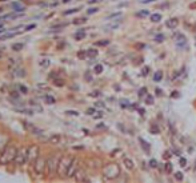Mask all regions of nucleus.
<instances>
[{
	"mask_svg": "<svg viewBox=\"0 0 196 183\" xmlns=\"http://www.w3.org/2000/svg\"><path fill=\"white\" fill-rule=\"evenodd\" d=\"M27 157H28V148L21 147L17 150V154H16V157H15L14 162L16 163L17 166H23L24 163L27 162Z\"/></svg>",
	"mask_w": 196,
	"mask_h": 183,
	"instance_id": "nucleus-5",
	"label": "nucleus"
},
{
	"mask_svg": "<svg viewBox=\"0 0 196 183\" xmlns=\"http://www.w3.org/2000/svg\"><path fill=\"white\" fill-rule=\"evenodd\" d=\"M12 48H14L15 51H20V49L23 48V43H16V44H14V46H12Z\"/></svg>",
	"mask_w": 196,
	"mask_h": 183,
	"instance_id": "nucleus-26",
	"label": "nucleus"
},
{
	"mask_svg": "<svg viewBox=\"0 0 196 183\" xmlns=\"http://www.w3.org/2000/svg\"><path fill=\"white\" fill-rule=\"evenodd\" d=\"M1 56H3V52H1V51H0V58H1Z\"/></svg>",
	"mask_w": 196,
	"mask_h": 183,
	"instance_id": "nucleus-49",
	"label": "nucleus"
},
{
	"mask_svg": "<svg viewBox=\"0 0 196 183\" xmlns=\"http://www.w3.org/2000/svg\"><path fill=\"white\" fill-rule=\"evenodd\" d=\"M95 12H98V8H91V9H88V15H92V14H95Z\"/></svg>",
	"mask_w": 196,
	"mask_h": 183,
	"instance_id": "nucleus-39",
	"label": "nucleus"
},
{
	"mask_svg": "<svg viewBox=\"0 0 196 183\" xmlns=\"http://www.w3.org/2000/svg\"><path fill=\"white\" fill-rule=\"evenodd\" d=\"M165 26H167L168 28H176V27L179 26V19H177V18L168 19V20L165 21Z\"/></svg>",
	"mask_w": 196,
	"mask_h": 183,
	"instance_id": "nucleus-10",
	"label": "nucleus"
},
{
	"mask_svg": "<svg viewBox=\"0 0 196 183\" xmlns=\"http://www.w3.org/2000/svg\"><path fill=\"white\" fill-rule=\"evenodd\" d=\"M139 142H140L141 147L144 148V151H145V152H147V154H150V144H148V143H147V142H145V140H144V139H141V138H140V139H139Z\"/></svg>",
	"mask_w": 196,
	"mask_h": 183,
	"instance_id": "nucleus-16",
	"label": "nucleus"
},
{
	"mask_svg": "<svg viewBox=\"0 0 196 183\" xmlns=\"http://www.w3.org/2000/svg\"><path fill=\"white\" fill-rule=\"evenodd\" d=\"M145 15H150V12H148V11H145V9H143V11L138 12V14H136V16H138V18H144Z\"/></svg>",
	"mask_w": 196,
	"mask_h": 183,
	"instance_id": "nucleus-24",
	"label": "nucleus"
},
{
	"mask_svg": "<svg viewBox=\"0 0 196 183\" xmlns=\"http://www.w3.org/2000/svg\"><path fill=\"white\" fill-rule=\"evenodd\" d=\"M79 11V8H75V9H69V11H66L64 15H71V14H76Z\"/></svg>",
	"mask_w": 196,
	"mask_h": 183,
	"instance_id": "nucleus-32",
	"label": "nucleus"
},
{
	"mask_svg": "<svg viewBox=\"0 0 196 183\" xmlns=\"http://www.w3.org/2000/svg\"><path fill=\"white\" fill-rule=\"evenodd\" d=\"M75 179L78 180V182H83V180H86V172L83 171L81 169H78V171L75 172Z\"/></svg>",
	"mask_w": 196,
	"mask_h": 183,
	"instance_id": "nucleus-11",
	"label": "nucleus"
},
{
	"mask_svg": "<svg viewBox=\"0 0 196 183\" xmlns=\"http://www.w3.org/2000/svg\"><path fill=\"white\" fill-rule=\"evenodd\" d=\"M152 1H155V0H144L143 3H152Z\"/></svg>",
	"mask_w": 196,
	"mask_h": 183,
	"instance_id": "nucleus-48",
	"label": "nucleus"
},
{
	"mask_svg": "<svg viewBox=\"0 0 196 183\" xmlns=\"http://www.w3.org/2000/svg\"><path fill=\"white\" fill-rule=\"evenodd\" d=\"M8 140H9V138L7 137L6 134H1V132H0V151H1V150H4V148L7 147V144H8Z\"/></svg>",
	"mask_w": 196,
	"mask_h": 183,
	"instance_id": "nucleus-9",
	"label": "nucleus"
},
{
	"mask_svg": "<svg viewBox=\"0 0 196 183\" xmlns=\"http://www.w3.org/2000/svg\"><path fill=\"white\" fill-rule=\"evenodd\" d=\"M46 167H47L46 159H44V158H41V157H39L38 159H36V162H35V171L38 172V174H43Z\"/></svg>",
	"mask_w": 196,
	"mask_h": 183,
	"instance_id": "nucleus-7",
	"label": "nucleus"
},
{
	"mask_svg": "<svg viewBox=\"0 0 196 183\" xmlns=\"http://www.w3.org/2000/svg\"><path fill=\"white\" fill-rule=\"evenodd\" d=\"M19 88L21 90V92H23V94H27V87H24V86H19Z\"/></svg>",
	"mask_w": 196,
	"mask_h": 183,
	"instance_id": "nucleus-41",
	"label": "nucleus"
},
{
	"mask_svg": "<svg viewBox=\"0 0 196 183\" xmlns=\"http://www.w3.org/2000/svg\"><path fill=\"white\" fill-rule=\"evenodd\" d=\"M87 55L90 56V58H96V56H98V49H95V48L88 49V51H87Z\"/></svg>",
	"mask_w": 196,
	"mask_h": 183,
	"instance_id": "nucleus-18",
	"label": "nucleus"
},
{
	"mask_svg": "<svg viewBox=\"0 0 196 183\" xmlns=\"http://www.w3.org/2000/svg\"><path fill=\"white\" fill-rule=\"evenodd\" d=\"M72 159L73 158L67 157V155H64V157L60 158V162H59V166H58V171H56L60 177H67V171H68L69 164H71Z\"/></svg>",
	"mask_w": 196,
	"mask_h": 183,
	"instance_id": "nucleus-3",
	"label": "nucleus"
},
{
	"mask_svg": "<svg viewBox=\"0 0 196 183\" xmlns=\"http://www.w3.org/2000/svg\"><path fill=\"white\" fill-rule=\"evenodd\" d=\"M145 94H147V88L145 87L140 88V91H139V96H143V95H145Z\"/></svg>",
	"mask_w": 196,
	"mask_h": 183,
	"instance_id": "nucleus-34",
	"label": "nucleus"
},
{
	"mask_svg": "<svg viewBox=\"0 0 196 183\" xmlns=\"http://www.w3.org/2000/svg\"><path fill=\"white\" fill-rule=\"evenodd\" d=\"M156 95H158V96L162 95V90H160V88H156Z\"/></svg>",
	"mask_w": 196,
	"mask_h": 183,
	"instance_id": "nucleus-44",
	"label": "nucleus"
},
{
	"mask_svg": "<svg viewBox=\"0 0 196 183\" xmlns=\"http://www.w3.org/2000/svg\"><path fill=\"white\" fill-rule=\"evenodd\" d=\"M93 112H95V108H88V110H87V114H88V115H93Z\"/></svg>",
	"mask_w": 196,
	"mask_h": 183,
	"instance_id": "nucleus-40",
	"label": "nucleus"
},
{
	"mask_svg": "<svg viewBox=\"0 0 196 183\" xmlns=\"http://www.w3.org/2000/svg\"><path fill=\"white\" fill-rule=\"evenodd\" d=\"M12 6H14V8H15V9H20V11H23V7H21L19 3H14Z\"/></svg>",
	"mask_w": 196,
	"mask_h": 183,
	"instance_id": "nucleus-36",
	"label": "nucleus"
},
{
	"mask_svg": "<svg viewBox=\"0 0 196 183\" xmlns=\"http://www.w3.org/2000/svg\"><path fill=\"white\" fill-rule=\"evenodd\" d=\"M190 8H191V9H195V8H196V1H195V3H192V4H191V6H190Z\"/></svg>",
	"mask_w": 196,
	"mask_h": 183,
	"instance_id": "nucleus-46",
	"label": "nucleus"
},
{
	"mask_svg": "<svg viewBox=\"0 0 196 183\" xmlns=\"http://www.w3.org/2000/svg\"><path fill=\"white\" fill-rule=\"evenodd\" d=\"M179 163H180V166H182V167H184V166L187 164V159H185V158H180Z\"/></svg>",
	"mask_w": 196,
	"mask_h": 183,
	"instance_id": "nucleus-33",
	"label": "nucleus"
},
{
	"mask_svg": "<svg viewBox=\"0 0 196 183\" xmlns=\"http://www.w3.org/2000/svg\"><path fill=\"white\" fill-rule=\"evenodd\" d=\"M101 72H103V66L101 64L95 66V74H101Z\"/></svg>",
	"mask_w": 196,
	"mask_h": 183,
	"instance_id": "nucleus-27",
	"label": "nucleus"
},
{
	"mask_svg": "<svg viewBox=\"0 0 196 183\" xmlns=\"http://www.w3.org/2000/svg\"><path fill=\"white\" fill-rule=\"evenodd\" d=\"M145 103H147V104H153V96L148 95L147 99H145Z\"/></svg>",
	"mask_w": 196,
	"mask_h": 183,
	"instance_id": "nucleus-29",
	"label": "nucleus"
},
{
	"mask_svg": "<svg viewBox=\"0 0 196 183\" xmlns=\"http://www.w3.org/2000/svg\"><path fill=\"white\" fill-rule=\"evenodd\" d=\"M150 131H151V132H153V134H159V127H158V126H153V127L150 128Z\"/></svg>",
	"mask_w": 196,
	"mask_h": 183,
	"instance_id": "nucleus-31",
	"label": "nucleus"
},
{
	"mask_svg": "<svg viewBox=\"0 0 196 183\" xmlns=\"http://www.w3.org/2000/svg\"><path fill=\"white\" fill-rule=\"evenodd\" d=\"M78 164H79L78 159H75V158H73L72 162H71V164H69L68 171H67V177L71 178V177H73V175H75V172L78 171V169H79V166H78Z\"/></svg>",
	"mask_w": 196,
	"mask_h": 183,
	"instance_id": "nucleus-8",
	"label": "nucleus"
},
{
	"mask_svg": "<svg viewBox=\"0 0 196 183\" xmlns=\"http://www.w3.org/2000/svg\"><path fill=\"white\" fill-rule=\"evenodd\" d=\"M171 98H179V92H172L171 94Z\"/></svg>",
	"mask_w": 196,
	"mask_h": 183,
	"instance_id": "nucleus-43",
	"label": "nucleus"
},
{
	"mask_svg": "<svg viewBox=\"0 0 196 183\" xmlns=\"http://www.w3.org/2000/svg\"><path fill=\"white\" fill-rule=\"evenodd\" d=\"M98 95H100V92H92L91 94V96H98Z\"/></svg>",
	"mask_w": 196,
	"mask_h": 183,
	"instance_id": "nucleus-47",
	"label": "nucleus"
},
{
	"mask_svg": "<svg viewBox=\"0 0 196 183\" xmlns=\"http://www.w3.org/2000/svg\"><path fill=\"white\" fill-rule=\"evenodd\" d=\"M103 175L107 179H116L120 175V167H119V164H116V163L107 164L103 169Z\"/></svg>",
	"mask_w": 196,
	"mask_h": 183,
	"instance_id": "nucleus-2",
	"label": "nucleus"
},
{
	"mask_svg": "<svg viewBox=\"0 0 196 183\" xmlns=\"http://www.w3.org/2000/svg\"><path fill=\"white\" fill-rule=\"evenodd\" d=\"M150 19H151L152 23H159V21L162 20V15H160V14H152L150 16Z\"/></svg>",
	"mask_w": 196,
	"mask_h": 183,
	"instance_id": "nucleus-15",
	"label": "nucleus"
},
{
	"mask_svg": "<svg viewBox=\"0 0 196 183\" xmlns=\"http://www.w3.org/2000/svg\"><path fill=\"white\" fill-rule=\"evenodd\" d=\"M51 64V61H49V59H44V60H41L40 61V67H43V68H47Z\"/></svg>",
	"mask_w": 196,
	"mask_h": 183,
	"instance_id": "nucleus-20",
	"label": "nucleus"
},
{
	"mask_svg": "<svg viewBox=\"0 0 196 183\" xmlns=\"http://www.w3.org/2000/svg\"><path fill=\"white\" fill-rule=\"evenodd\" d=\"M0 29H3V26H1V24H0Z\"/></svg>",
	"mask_w": 196,
	"mask_h": 183,
	"instance_id": "nucleus-50",
	"label": "nucleus"
},
{
	"mask_svg": "<svg viewBox=\"0 0 196 183\" xmlns=\"http://www.w3.org/2000/svg\"><path fill=\"white\" fill-rule=\"evenodd\" d=\"M60 135H58V134H55V135H52L51 138H49V142L51 143H53V144H58L59 142H60Z\"/></svg>",
	"mask_w": 196,
	"mask_h": 183,
	"instance_id": "nucleus-17",
	"label": "nucleus"
},
{
	"mask_svg": "<svg viewBox=\"0 0 196 183\" xmlns=\"http://www.w3.org/2000/svg\"><path fill=\"white\" fill-rule=\"evenodd\" d=\"M164 158H165V159H170V158H171V152H170V151H165Z\"/></svg>",
	"mask_w": 196,
	"mask_h": 183,
	"instance_id": "nucleus-42",
	"label": "nucleus"
},
{
	"mask_svg": "<svg viewBox=\"0 0 196 183\" xmlns=\"http://www.w3.org/2000/svg\"><path fill=\"white\" fill-rule=\"evenodd\" d=\"M148 72H150V67H144V68H143V72H141V75L145 76Z\"/></svg>",
	"mask_w": 196,
	"mask_h": 183,
	"instance_id": "nucleus-37",
	"label": "nucleus"
},
{
	"mask_svg": "<svg viewBox=\"0 0 196 183\" xmlns=\"http://www.w3.org/2000/svg\"><path fill=\"white\" fill-rule=\"evenodd\" d=\"M86 55H87V52H81V51L78 54V56H79L80 59H84V58H86Z\"/></svg>",
	"mask_w": 196,
	"mask_h": 183,
	"instance_id": "nucleus-38",
	"label": "nucleus"
},
{
	"mask_svg": "<svg viewBox=\"0 0 196 183\" xmlns=\"http://www.w3.org/2000/svg\"><path fill=\"white\" fill-rule=\"evenodd\" d=\"M176 46L177 47H183L185 43H187V39H185V36L183 35H177V38H176Z\"/></svg>",
	"mask_w": 196,
	"mask_h": 183,
	"instance_id": "nucleus-13",
	"label": "nucleus"
},
{
	"mask_svg": "<svg viewBox=\"0 0 196 183\" xmlns=\"http://www.w3.org/2000/svg\"><path fill=\"white\" fill-rule=\"evenodd\" d=\"M164 38H165V36L163 35V34H159V35H156L155 41H156V43H162V41H164Z\"/></svg>",
	"mask_w": 196,
	"mask_h": 183,
	"instance_id": "nucleus-21",
	"label": "nucleus"
},
{
	"mask_svg": "<svg viewBox=\"0 0 196 183\" xmlns=\"http://www.w3.org/2000/svg\"><path fill=\"white\" fill-rule=\"evenodd\" d=\"M163 76H164L163 71H156V72L153 74V80H155V81H162L163 80Z\"/></svg>",
	"mask_w": 196,
	"mask_h": 183,
	"instance_id": "nucleus-14",
	"label": "nucleus"
},
{
	"mask_svg": "<svg viewBox=\"0 0 196 183\" xmlns=\"http://www.w3.org/2000/svg\"><path fill=\"white\" fill-rule=\"evenodd\" d=\"M17 154V147L15 144H9L4 148L0 154V163L1 164H8L9 162L15 160V157Z\"/></svg>",
	"mask_w": 196,
	"mask_h": 183,
	"instance_id": "nucleus-1",
	"label": "nucleus"
},
{
	"mask_svg": "<svg viewBox=\"0 0 196 183\" xmlns=\"http://www.w3.org/2000/svg\"><path fill=\"white\" fill-rule=\"evenodd\" d=\"M123 164L125 166L128 170H133V169H135V163H133V160L130 159V158H124V159H123Z\"/></svg>",
	"mask_w": 196,
	"mask_h": 183,
	"instance_id": "nucleus-12",
	"label": "nucleus"
},
{
	"mask_svg": "<svg viewBox=\"0 0 196 183\" xmlns=\"http://www.w3.org/2000/svg\"><path fill=\"white\" fill-rule=\"evenodd\" d=\"M175 179L179 180V182H182V180L184 179V177H183V174L180 171H177V172H175Z\"/></svg>",
	"mask_w": 196,
	"mask_h": 183,
	"instance_id": "nucleus-23",
	"label": "nucleus"
},
{
	"mask_svg": "<svg viewBox=\"0 0 196 183\" xmlns=\"http://www.w3.org/2000/svg\"><path fill=\"white\" fill-rule=\"evenodd\" d=\"M35 27H36V26H35V24H29V26H28V27H27V28H26V29H33V28H35Z\"/></svg>",
	"mask_w": 196,
	"mask_h": 183,
	"instance_id": "nucleus-45",
	"label": "nucleus"
},
{
	"mask_svg": "<svg viewBox=\"0 0 196 183\" xmlns=\"http://www.w3.org/2000/svg\"><path fill=\"white\" fill-rule=\"evenodd\" d=\"M150 166L152 167V169H156V167H158V162H156V159H151L150 160Z\"/></svg>",
	"mask_w": 196,
	"mask_h": 183,
	"instance_id": "nucleus-30",
	"label": "nucleus"
},
{
	"mask_svg": "<svg viewBox=\"0 0 196 183\" xmlns=\"http://www.w3.org/2000/svg\"><path fill=\"white\" fill-rule=\"evenodd\" d=\"M86 21H87V18H79V19H75L72 23L78 26V24H83V23H86Z\"/></svg>",
	"mask_w": 196,
	"mask_h": 183,
	"instance_id": "nucleus-19",
	"label": "nucleus"
},
{
	"mask_svg": "<svg viewBox=\"0 0 196 183\" xmlns=\"http://www.w3.org/2000/svg\"><path fill=\"white\" fill-rule=\"evenodd\" d=\"M60 158L61 157L59 154H55V155H52V157L48 159V162H47L48 174H53V172L58 171V166H59V162H60Z\"/></svg>",
	"mask_w": 196,
	"mask_h": 183,
	"instance_id": "nucleus-4",
	"label": "nucleus"
},
{
	"mask_svg": "<svg viewBox=\"0 0 196 183\" xmlns=\"http://www.w3.org/2000/svg\"><path fill=\"white\" fill-rule=\"evenodd\" d=\"M39 158V147L36 144H32L28 147V157H27V160L32 164H35L36 159Z\"/></svg>",
	"mask_w": 196,
	"mask_h": 183,
	"instance_id": "nucleus-6",
	"label": "nucleus"
},
{
	"mask_svg": "<svg viewBox=\"0 0 196 183\" xmlns=\"http://www.w3.org/2000/svg\"><path fill=\"white\" fill-rule=\"evenodd\" d=\"M164 170H165V172L171 174V172H172V164H171L170 162H167V163H165V166H164Z\"/></svg>",
	"mask_w": 196,
	"mask_h": 183,
	"instance_id": "nucleus-22",
	"label": "nucleus"
},
{
	"mask_svg": "<svg viewBox=\"0 0 196 183\" xmlns=\"http://www.w3.org/2000/svg\"><path fill=\"white\" fill-rule=\"evenodd\" d=\"M86 36V34H84L83 31H79V32H76V35H75V38L78 39V40H81V39Z\"/></svg>",
	"mask_w": 196,
	"mask_h": 183,
	"instance_id": "nucleus-25",
	"label": "nucleus"
},
{
	"mask_svg": "<svg viewBox=\"0 0 196 183\" xmlns=\"http://www.w3.org/2000/svg\"><path fill=\"white\" fill-rule=\"evenodd\" d=\"M46 100L47 103H55V98H52V96H46Z\"/></svg>",
	"mask_w": 196,
	"mask_h": 183,
	"instance_id": "nucleus-35",
	"label": "nucleus"
},
{
	"mask_svg": "<svg viewBox=\"0 0 196 183\" xmlns=\"http://www.w3.org/2000/svg\"><path fill=\"white\" fill-rule=\"evenodd\" d=\"M108 44H110L108 40H100V41H96L95 46H108Z\"/></svg>",
	"mask_w": 196,
	"mask_h": 183,
	"instance_id": "nucleus-28",
	"label": "nucleus"
}]
</instances>
